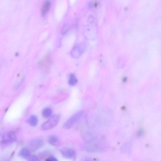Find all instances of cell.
<instances>
[{
	"label": "cell",
	"mask_w": 161,
	"mask_h": 161,
	"mask_svg": "<svg viewBox=\"0 0 161 161\" xmlns=\"http://www.w3.org/2000/svg\"><path fill=\"white\" fill-rule=\"evenodd\" d=\"M60 119V115L59 114L53 116L42 125L41 129L43 131H47L54 128L58 124Z\"/></svg>",
	"instance_id": "1"
},
{
	"label": "cell",
	"mask_w": 161,
	"mask_h": 161,
	"mask_svg": "<svg viewBox=\"0 0 161 161\" xmlns=\"http://www.w3.org/2000/svg\"><path fill=\"white\" fill-rule=\"evenodd\" d=\"M84 111L81 110L76 112L70 117L64 124L63 128L66 129H69L73 127L83 115Z\"/></svg>",
	"instance_id": "2"
},
{
	"label": "cell",
	"mask_w": 161,
	"mask_h": 161,
	"mask_svg": "<svg viewBox=\"0 0 161 161\" xmlns=\"http://www.w3.org/2000/svg\"><path fill=\"white\" fill-rule=\"evenodd\" d=\"M17 138L16 133L12 131H9L4 133L1 139V143L3 145L13 143L17 141Z\"/></svg>",
	"instance_id": "3"
},
{
	"label": "cell",
	"mask_w": 161,
	"mask_h": 161,
	"mask_svg": "<svg viewBox=\"0 0 161 161\" xmlns=\"http://www.w3.org/2000/svg\"><path fill=\"white\" fill-rule=\"evenodd\" d=\"M86 46L85 43H81L75 46L71 51L72 57L77 59L82 56L86 49Z\"/></svg>",
	"instance_id": "4"
},
{
	"label": "cell",
	"mask_w": 161,
	"mask_h": 161,
	"mask_svg": "<svg viewBox=\"0 0 161 161\" xmlns=\"http://www.w3.org/2000/svg\"><path fill=\"white\" fill-rule=\"evenodd\" d=\"M44 144L43 140L41 138H37L31 141L29 144V147L30 150L33 151H36L43 147Z\"/></svg>",
	"instance_id": "5"
},
{
	"label": "cell",
	"mask_w": 161,
	"mask_h": 161,
	"mask_svg": "<svg viewBox=\"0 0 161 161\" xmlns=\"http://www.w3.org/2000/svg\"><path fill=\"white\" fill-rule=\"evenodd\" d=\"M61 152L64 157L68 159H73L76 155L75 151L73 149L69 148H62Z\"/></svg>",
	"instance_id": "6"
},
{
	"label": "cell",
	"mask_w": 161,
	"mask_h": 161,
	"mask_svg": "<svg viewBox=\"0 0 161 161\" xmlns=\"http://www.w3.org/2000/svg\"><path fill=\"white\" fill-rule=\"evenodd\" d=\"M85 35L87 38L90 39H94L96 35V30L95 27L92 25L87 27Z\"/></svg>",
	"instance_id": "7"
},
{
	"label": "cell",
	"mask_w": 161,
	"mask_h": 161,
	"mask_svg": "<svg viewBox=\"0 0 161 161\" xmlns=\"http://www.w3.org/2000/svg\"><path fill=\"white\" fill-rule=\"evenodd\" d=\"M48 141L50 145L54 146H58L60 143V139L56 136H51L48 139Z\"/></svg>",
	"instance_id": "8"
},
{
	"label": "cell",
	"mask_w": 161,
	"mask_h": 161,
	"mask_svg": "<svg viewBox=\"0 0 161 161\" xmlns=\"http://www.w3.org/2000/svg\"><path fill=\"white\" fill-rule=\"evenodd\" d=\"M19 155L23 159L28 160L31 156L30 150L27 148H23L20 151Z\"/></svg>",
	"instance_id": "9"
},
{
	"label": "cell",
	"mask_w": 161,
	"mask_h": 161,
	"mask_svg": "<svg viewBox=\"0 0 161 161\" xmlns=\"http://www.w3.org/2000/svg\"><path fill=\"white\" fill-rule=\"evenodd\" d=\"M27 123L32 127L36 126L37 124L38 119L35 115H32L27 121Z\"/></svg>",
	"instance_id": "10"
},
{
	"label": "cell",
	"mask_w": 161,
	"mask_h": 161,
	"mask_svg": "<svg viewBox=\"0 0 161 161\" xmlns=\"http://www.w3.org/2000/svg\"><path fill=\"white\" fill-rule=\"evenodd\" d=\"M50 6V3L49 1H47L44 3L42 9V15L44 16L47 13L49 9Z\"/></svg>",
	"instance_id": "11"
},
{
	"label": "cell",
	"mask_w": 161,
	"mask_h": 161,
	"mask_svg": "<svg viewBox=\"0 0 161 161\" xmlns=\"http://www.w3.org/2000/svg\"><path fill=\"white\" fill-rule=\"evenodd\" d=\"M52 114V110L49 108H46L42 112V115L44 117L47 118L51 117Z\"/></svg>",
	"instance_id": "12"
},
{
	"label": "cell",
	"mask_w": 161,
	"mask_h": 161,
	"mask_svg": "<svg viewBox=\"0 0 161 161\" xmlns=\"http://www.w3.org/2000/svg\"><path fill=\"white\" fill-rule=\"evenodd\" d=\"M77 82L78 80L75 75L74 74H71L68 80L69 85L71 86H74L77 83Z\"/></svg>",
	"instance_id": "13"
},
{
	"label": "cell",
	"mask_w": 161,
	"mask_h": 161,
	"mask_svg": "<svg viewBox=\"0 0 161 161\" xmlns=\"http://www.w3.org/2000/svg\"><path fill=\"white\" fill-rule=\"evenodd\" d=\"M69 28V25L66 24L64 25L61 30V33L63 35H65L68 31Z\"/></svg>",
	"instance_id": "14"
},
{
	"label": "cell",
	"mask_w": 161,
	"mask_h": 161,
	"mask_svg": "<svg viewBox=\"0 0 161 161\" xmlns=\"http://www.w3.org/2000/svg\"><path fill=\"white\" fill-rule=\"evenodd\" d=\"M28 160L29 161H36L40 160L39 158H38L35 155L30 156V157Z\"/></svg>",
	"instance_id": "15"
},
{
	"label": "cell",
	"mask_w": 161,
	"mask_h": 161,
	"mask_svg": "<svg viewBox=\"0 0 161 161\" xmlns=\"http://www.w3.org/2000/svg\"><path fill=\"white\" fill-rule=\"evenodd\" d=\"M47 161H57L58 160L53 156H50L46 160Z\"/></svg>",
	"instance_id": "16"
},
{
	"label": "cell",
	"mask_w": 161,
	"mask_h": 161,
	"mask_svg": "<svg viewBox=\"0 0 161 161\" xmlns=\"http://www.w3.org/2000/svg\"><path fill=\"white\" fill-rule=\"evenodd\" d=\"M95 1H100V0H95Z\"/></svg>",
	"instance_id": "17"
}]
</instances>
